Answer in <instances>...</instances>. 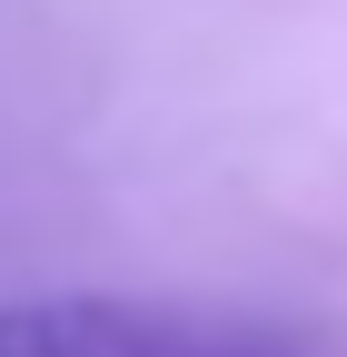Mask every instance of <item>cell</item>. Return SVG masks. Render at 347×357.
<instances>
[{"label":"cell","mask_w":347,"mask_h":357,"mask_svg":"<svg viewBox=\"0 0 347 357\" xmlns=\"http://www.w3.org/2000/svg\"><path fill=\"white\" fill-rule=\"evenodd\" d=\"M0 357H327V347L258 307L30 288V298H0Z\"/></svg>","instance_id":"1"}]
</instances>
